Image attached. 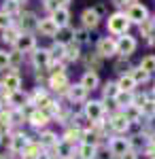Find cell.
<instances>
[{"label":"cell","instance_id":"obj_1","mask_svg":"<svg viewBox=\"0 0 155 159\" xmlns=\"http://www.w3.org/2000/svg\"><path fill=\"white\" fill-rule=\"evenodd\" d=\"M130 19H128V15L123 11H115L110 13L106 17V30L108 34H113V36H123V34H128V30H130Z\"/></svg>","mask_w":155,"mask_h":159},{"label":"cell","instance_id":"obj_2","mask_svg":"<svg viewBox=\"0 0 155 159\" xmlns=\"http://www.w3.org/2000/svg\"><path fill=\"white\" fill-rule=\"evenodd\" d=\"M83 115L87 121L92 123H98L104 119V115H106V104L102 102V100H85L83 104Z\"/></svg>","mask_w":155,"mask_h":159},{"label":"cell","instance_id":"obj_3","mask_svg":"<svg viewBox=\"0 0 155 159\" xmlns=\"http://www.w3.org/2000/svg\"><path fill=\"white\" fill-rule=\"evenodd\" d=\"M125 15H128V19H130V24H143V21H147L151 15H149V9L144 7L143 2H134V4H130L128 9H125Z\"/></svg>","mask_w":155,"mask_h":159},{"label":"cell","instance_id":"obj_4","mask_svg":"<svg viewBox=\"0 0 155 159\" xmlns=\"http://www.w3.org/2000/svg\"><path fill=\"white\" fill-rule=\"evenodd\" d=\"M96 53L104 60V57H113L117 55V38L113 36H102L96 43Z\"/></svg>","mask_w":155,"mask_h":159},{"label":"cell","instance_id":"obj_5","mask_svg":"<svg viewBox=\"0 0 155 159\" xmlns=\"http://www.w3.org/2000/svg\"><path fill=\"white\" fill-rule=\"evenodd\" d=\"M47 87L51 89V91H55V93H66V89L70 87L68 74L66 72H49Z\"/></svg>","mask_w":155,"mask_h":159},{"label":"cell","instance_id":"obj_6","mask_svg":"<svg viewBox=\"0 0 155 159\" xmlns=\"http://www.w3.org/2000/svg\"><path fill=\"white\" fill-rule=\"evenodd\" d=\"M30 60H32V66H34L36 70H47L49 66H51V61H53V57H51V51L45 49V47H36L32 53H30Z\"/></svg>","mask_w":155,"mask_h":159},{"label":"cell","instance_id":"obj_7","mask_svg":"<svg viewBox=\"0 0 155 159\" xmlns=\"http://www.w3.org/2000/svg\"><path fill=\"white\" fill-rule=\"evenodd\" d=\"M128 151H132L130 147V138H119V136H113L108 140V153L115 159H121Z\"/></svg>","mask_w":155,"mask_h":159},{"label":"cell","instance_id":"obj_8","mask_svg":"<svg viewBox=\"0 0 155 159\" xmlns=\"http://www.w3.org/2000/svg\"><path fill=\"white\" fill-rule=\"evenodd\" d=\"M15 25L19 28V32H30V34H32V30H36V25H38V17H36V13H32V11H21L17 15Z\"/></svg>","mask_w":155,"mask_h":159},{"label":"cell","instance_id":"obj_9","mask_svg":"<svg viewBox=\"0 0 155 159\" xmlns=\"http://www.w3.org/2000/svg\"><path fill=\"white\" fill-rule=\"evenodd\" d=\"M138 49V40L130 34H123L117 38V55L119 57H130L134 51Z\"/></svg>","mask_w":155,"mask_h":159},{"label":"cell","instance_id":"obj_10","mask_svg":"<svg viewBox=\"0 0 155 159\" xmlns=\"http://www.w3.org/2000/svg\"><path fill=\"white\" fill-rule=\"evenodd\" d=\"M32 140H30V136L24 134V132H15V134L9 136V151H11L13 155H19V153H24V148L30 144Z\"/></svg>","mask_w":155,"mask_h":159},{"label":"cell","instance_id":"obj_11","mask_svg":"<svg viewBox=\"0 0 155 159\" xmlns=\"http://www.w3.org/2000/svg\"><path fill=\"white\" fill-rule=\"evenodd\" d=\"M0 89L7 91V93H11V91H19V89H21V74L17 72V70L7 72L4 76H2V81H0Z\"/></svg>","mask_w":155,"mask_h":159},{"label":"cell","instance_id":"obj_12","mask_svg":"<svg viewBox=\"0 0 155 159\" xmlns=\"http://www.w3.org/2000/svg\"><path fill=\"white\" fill-rule=\"evenodd\" d=\"M13 49L19 51V53H30V51H34L36 49V36H34V34H30V32H21L19 38L15 40Z\"/></svg>","mask_w":155,"mask_h":159},{"label":"cell","instance_id":"obj_13","mask_svg":"<svg viewBox=\"0 0 155 159\" xmlns=\"http://www.w3.org/2000/svg\"><path fill=\"white\" fill-rule=\"evenodd\" d=\"M36 30L40 32V36H47V38H55L58 36V32H60V28H58V24L51 19V15H47V17H40L38 19V25H36Z\"/></svg>","mask_w":155,"mask_h":159},{"label":"cell","instance_id":"obj_14","mask_svg":"<svg viewBox=\"0 0 155 159\" xmlns=\"http://www.w3.org/2000/svg\"><path fill=\"white\" fill-rule=\"evenodd\" d=\"M108 125H110V129H113L115 134H125V132L130 129L132 123L125 119V115H123V112L119 110V112H115V115L108 119Z\"/></svg>","mask_w":155,"mask_h":159},{"label":"cell","instance_id":"obj_15","mask_svg":"<svg viewBox=\"0 0 155 159\" xmlns=\"http://www.w3.org/2000/svg\"><path fill=\"white\" fill-rule=\"evenodd\" d=\"M87 89H85L81 83H74V85H70L68 89H66V98H68V102L70 104H79V102H85L87 100Z\"/></svg>","mask_w":155,"mask_h":159},{"label":"cell","instance_id":"obj_16","mask_svg":"<svg viewBox=\"0 0 155 159\" xmlns=\"http://www.w3.org/2000/svg\"><path fill=\"white\" fill-rule=\"evenodd\" d=\"M49 121H51V117H49V115H45V112H43L40 108H34L32 112H30V115H28V123H30L34 129H40V132L47 127V123H49Z\"/></svg>","mask_w":155,"mask_h":159},{"label":"cell","instance_id":"obj_17","mask_svg":"<svg viewBox=\"0 0 155 159\" xmlns=\"http://www.w3.org/2000/svg\"><path fill=\"white\" fill-rule=\"evenodd\" d=\"M53 153H55L58 159H74L77 157V148H74V144L62 140V138H60V142L53 147Z\"/></svg>","mask_w":155,"mask_h":159},{"label":"cell","instance_id":"obj_18","mask_svg":"<svg viewBox=\"0 0 155 159\" xmlns=\"http://www.w3.org/2000/svg\"><path fill=\"white\" fill-rule=\"evenodd\" d=\"M36 142H38V147L43 148V151H53V147L60 142V138H58L55 132H51V129H43Z\"/></svg>","mask_w":155,"mask_h":159},{"label":"cell","instance_id":"obj_19","mask_svg":"<svg viewBox=\"0 0 155 159\" xmlns=\"http://www.w3.org/2000/svg\"><path fill=\"white\" fill-rule=\"evenodd\" d=\"M100 19H102V17H100V15L96 13V9H92V7L81 13V24H83L85 30H96V28L100 25Z\"/></svg>","mask_w":155,"mask_h":159},{"label":"cell","instance_id":"obj_20","mask_svg":"<svg viewBox=\"0 0 155 159\" xmlns=\"http://www.w3.org/2000/svg\"><path fill=\"white\" fill-rule=\"evenodd\" d=\"M83 57L81 55V45L72 38V40H68L66 45H64V61H79Z\"/></svg>","mask_w":155,"mask_h":159},{"label":"cell","instance_id":"obj_21","mask_svg":"<svg viewBox=\"0 0 155 159\" xmlns=\"http://www.w3.org/2000/svg\"><path fill=\"white\" fill-rule=\"evenodd\" d=\"M79 83H81L87 91H96V89H100V76H98V72H94V70H85Z\"/></svg>","mask_w":155,"mask_h":159},{"label":"cell","instance_id":"obj_22","mask_svg":"<svg viewBox=\"0 0 155 159\" xmlns=\"http://www.w3.org/2000/svg\"><path fill=\"white\" fill-rule=\"evenodd\" d=\"M7 102L11 104V108H24L26 104H28V93H26L24 89L11 91V93H7Z\"/></svg>","mask_w":155,"mask_h":159},{"label":"cell","instance_id":"obj_23","mask_svg":"<svg viewBox=\"0 0 155 159\" xmlns=\"http://www.w3.org/2000/svg\"><path fill=\"white\" fill-rule=\"evenodd\" d=\"M51 19L58 24V28H60V30L68 28V25H70V9H66V7H60L58 11L51 15Z\"/></svg>","mask_w":155,"mask_h":159},{"label":"cell","instance_id":"obj_24","mask_svg":"<svg viewBox=\"0 0 155 159\" xmlns=\"http://www.w3.org/2000/svg\"><path fill=\"white\" fill-rule=\"evenodd\" d=\"M117 83V87H119V91H125V93H134L136 91V81L132 79V74L128 72V74H119V79L115 81Z\"/></svg>","mask_w":155,"mask_h":159},{"label":"cell","instance_id":"obj_25","mask_svg":"<svg viewBox=\"0 0 155 159\" xmlns=\"http://www.w3.org/2000/svg\"><path fill=\"white\" fill-rule=\"evenodd\" d=\"M98 155V147L96 144H87V142H81L77 147V157L79 159H96Z\"/></svg>","mask_w":155,"mask_h":159},{"label":"cell","instance_id":"obj_26","mask_svg":"<svg viewBox=\"0 0 155 159\" xmlns=\"http://www.w3.org/2000/svg\"><path fill=\"white\" fill-rule=\"evenodd\" d=\"M81 138H83V129L77 127V125H68L66 132H64V136H62V140H66V142H70V144H77Z\"/></svg>","mask_w":155,"mask_h":159},{"label":"cell","instance_id":"obj_27","mask_svg":"<svg viewBox=\"0 0 155 159\" xmlns=\"http://www.w3.org/2000/svg\"><path fill=\"white\" fill-rule=\"evenodd\" d=\"M121 112L125 115V119H128L130 123H143V119H144L143 110L138 108V106H134V104H130L128 108H123Z\"/></svg>","mask_w":155,"mask_h":159},{"label":"cell","instance_id":"obj_28","mask_svg":"<svg viewBox=\"0 0 155 159\" xmlns=\"http://www.w3.org/2000/svg\"><path fill=\"white\" fill-rule=\"evenodd\" d=\"M100 89H102V102H104V100H115L117 93H119V87H117L115 81H106Z\"/></svg>","mask_w":155,"mask_h":159},{"label":"cell","instance_id":"obj_29","mask_svg":"<svg viewBox=\"0 0 155 159\" xmlns=\"http://www.w3.org/2000/svg\"><path fill=\"white\" fill-rule=\"evenodd\" d=\"M0 11H4L7 15H11V17H17V15L21 13V4H19L17 0H4Z\"/></svg>","mask_w":155,"mask_h":159},{"label":"cell","instance_id":"obj_30","mask_svg":"<svg viewBox=\"0 0 155 159\" xmlns=\"http://www.w3.org/2000/svg\"><path fill=\"white\" fill-rule=\"evenodd\" d=\"M19 34H21L19 28H17V25H11L9 30L2 32V36H0V38H2V43H7V45H15V40L19 38Z\"/></svg>","mask_w":155,"mask_h":159},{"label":"cell","instance_id":"obj_31","mask_svg":"<svg viewBox=\"0 0 155 159\" xmlns=\"http://www.w3.org/2000/svg\"><path fill=\"white\" fill-rule=\"evenodd\" d=\"M9 119H11V125H21L24 121H28V115L24 112V108H11Z\"/></svg>","mask_w":155,"mask_h":159},{"label":"cell","instance_id":"obj_32","mask_svg":"<svg viewBox=\"0 0 155 159\" xmlns=\"http://www.w3.org/2000/svg\"><path fill=\"white\" fill-rule=\"evenodd\" d=\"M130 74H132V79L136 81V85H144V83H149V79H151V74H147L143 68H138V66L132 68Z\"/></svg>","mask_w":155,"mask_h":159},{"label":"cell","instance_id":"obj_33","mask_svg":"<svg viewBox=\"0 0 155 159\" xmlns=\"http://www.w3.org/2000/svg\"><path fill=\"white\" fill-rule=\"evenodd\" d=\"M85 64H87V70H94V72H98L100 70V66H102V57L98 55V53H89L87 57H85Z\"/></svg>","mask_w":155,"mask_h":159},{"label":"cell","instance_id":"obj_34","mask_svg":"<svg viewBox=\"0 0 155 159\" xmlns=\"http://www.w3.org/2000/svg\"><path fill=\"white\" fill-rule=\"evenodd\" d=\"M138 68H143L147 74H155V55H144L143 60H140V64H138Z\"/></svg>","mask_w":155,"mask_h":159},{"label":"cell","instance_id":"obj_35","mask_svg":"<svg viewBox=\"0 0 155 159\" xmlns=\"http://www.w3.org/2000/svg\"><path fill=\"white\" fill-rule=\"evenodd\" d=\"M113 102L117 104V108H119V110L128 108V106L132 104V93H125V91H119V93H117V98L113 100Z\"/></svg>","mask_w":155,"mask_h":159},{"label":"cell","instance_id":"obj_36","mask_svg":"<svg viewBox=\"0 0 155 159\" xmlns=\"http://www.w3.org/2000/svg\"><path fill=\"white\" fill-rule=\"evenodd\" d=\"M113 68H115V72H119V74H128L134 66L130 64V60H128V57H119V60L115 61V66H113Z\"/></svg>","mask_w":155,"mask_h":159},{"label":"cell","instance_id":"obj_37","mask_svg":"<svg viewBox=\"0 0 155 159\" xmlns=\"http://www.w3.org/2000/svg\"><path fill=\"white\" fill-rule=\"evenodd\" d=\"M21 60H24V53H19V51H9V68L11 70H17L19 68V64H21Z\"/></svg>","mask_w":155,"mask_h":159},{"label":"cell","instance_id":"obj_38","mask_svg":"<svg viewBox=\"0 0 155 159\" xmlns=\"http://www.w3.org/2000/svg\"><path fill=\"white\" fill-rule=\"evenodd\" d=\"M11 25H15V19H13L11 15H7L4 11H0V30L4 32V30H9Z\"/></svg>","mask_w":155,"mask_h":159},{"label":"cell","instance_id":"obj_39","mask_svg":"<svg viewBox=\"0 0 155 159\" xmlns=\"http://www.w3.org/2000/svg\"><path fill=\"white\" fill-rule=\"evenodd\" d=\"M143 115L149 119V117H155V100H147V104L143 106Z\"/></svg>","mask_w":155,"mask_h":159},{"label":"cell","instance_id":"obj_40","mask_svg":"<svg viewBox=\"0 0 155 159\" xmlns=\"http://www.w3.org/2000/svg\"><path fill=\"white\" fill-rule=\"evenodd\" d=\"M43 7H45V11L49 13V15H53V13L60 9V4H58V0H45L43 2Z\"/></svg>","mask_w":155,"mask_h":159},{"label":"cell","instance_id":"obj_41","mask_svg":"<svg viewBox=\"0 0 155 159\" xmlns=\"http://www.w3.org/2000/svg\"><path fill=\"white\" fill-rule=\"evenodd\" d=\"M143 153H144V155H147L149 159H153V157H155V140H153V138H151V140H149V142L144 144Z\"/></svg>","mask_w":155,"mask_h":159},{"label":"cell","instance_id":"obj_42","mask_svg":"<svg viewBox=\"0 0 155 159\" xmlns=\"http://www.w3.org/2000/svg\"><path fill=\"white\" fill-rule=\"evenodd\" d=\"M9 68V51L0 49V72Z\"/></svg>","mask_w":155,"mask_h":159},{"label":"cell","instance_id":"obj_43","mask_svg":"<svg viewBox=\"0 0 155 159\" xmlns=\"http://www.w3.org/2000/svg\"><path fill=\"white\" fill-rule=\"evenodd\" d=\"M121 159H138V153H136V151H128Z\"/></svg>","mask_w":155,"mask_h":159},{"label":"cell","instance_id":"obj_44","mask_svg":"<svg viewBox=\"0 0 155 159\" xmlns=\"http://www.w3.org/2000/svg\"><path fill=\"white\" fill-rule=\"evenodd\" d=\"M70 2H72V0H58V4H60V7H66V9H68Z\"/></svg>","mask_w":155,"mask_h":159},{"label":"cell","instance_id":"obj_45","mask_svg":"<svg viewBox=\"0 0 155 159\" xmlns=\"http://www.w3.org/2000/svg\"><path fill=\"white\" fill-rule=\"evenodd\" d=\"M153 93H155V87H153Z\"/></svg>","mask_w":155,"mask_h":159},{"label":"cell","instance_id":"obj_46","mask_svg":"<svg viewBox=\"0 0 155 159\" xmlns=\"http://www.w3.org/2000/svg\"><path fill=\"white\" fill-rule=\"evenodd\" d=\"M153 140H155V136H153Z\"/></svg>","mask_w":155,"mask_h":159},{"label":"cell","instance_id":"obj_47","mask_svg":"<svg viewBox=\"0 0 155 159\" xmlns=\"http://www.w3.org/2000/svg\"><path fill=\"white\" fill-rule=\"evenodd\" d=\"M0 108H2V106H0Z\"/></svg>","mask_w":155,"mask_h":159},{"label":"cell","instance_id":"obj_48","mask_svg":"<svg viewBox=\"0 0 155 159\" xmlns=\"http://www.w3.org/2000/svg\"><path fill=\"white\" fill-rule=\"evenodd\" d=\"M153 159H155V157H153Z\"/></svg>","mask_w":155,"mask_h":159}]
</instances>
